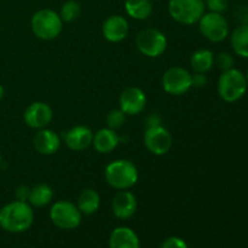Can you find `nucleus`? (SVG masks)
<instances>
[{
	"mask_svg": "<svg viewBox=\"0 0 248 248\" xmlns=\"http://www.w3.org/2000/svg\"><path fill=\"white\" fill-rule=\"evenodd\" d=\"M33 220V208L26 201H12L0 210V227L9 232H26Z\"/></svg>",
	"mask_w": 248,
	"mask_h": 248,
	"instance_id": "f257e3e1",
	"label": "nucleus"
},
{
	"mask_svg": "<svg viewBox=\"0 0 248 248\" xmlns=\"http://www.w3.org/2000/svg\"><path fill=\"white\" fill-rule=\"evenodd\" d=\"M107 183L116 190H128L138 182V170L130 160H114L104 171Z\"/></svg>",
	"mask_w": 248,
	"mask_h": 248,
	"instance_id": "f03ea898",
	"label": "nucleus"
},
{
	"mask_svg": "<svg viewBox=\"0 0 248 248\" xmlns=\"http://www.w3.org/2000/svg\"><path fill=\"white\" fill-rule=\"evenodd\" d=\"M31 31L38 39L50 41L57 38L63 29L60 14L52 9H41L33 15L31 21Z\"/></svg>",
	"mask_w": 248,
	"mask_h": 248,
	"instance_id": "7ed1b4c3",
	"label": "nucleus"
},
{
	"mask_svg": "<svg viewBox=\"0 0 248 248\" xmlns=\"http://www.w3.org/2000/svg\"><path fill=\"white\" fill-rule=\"evenodd\" d=\"M248 89L246 75L236 68L225 70L218 79V94L228 103H234L246 94Z\"/></svg>",
	"mask_w": 248,
	"mask_h": 248,
	"instance_id": "20e7f679",
	"label": "nucleus"
},
{
	"mask_svg": "<svg viewBox=\"0 0 248 248\" xmlns=\"http://www.w3.org/2000/svg\"><path fill=\"white\" fill-rule=\"evenodd\" d=\"M167 10L172 19L181 24L191 26L200 21L206 6L202 0H170Z\"/></svg>",
	"mask_w": 248,
	"mask_h": 248,
	"instance_id": "39448f33",
	"label": "nucleus"
},
{
	"mask_svg": "<svg viewBox=\"0 0 248 248\" xmlns=\"http://www.w3.org/2000/svg\"><path fill=\"white\" fill-rule=\"evenodd\" d=\"M50 219L60 229L72 230L79 227L82 215L75 203L61 200L53 203L51 207Z\"/></svg>",
	"mask_w": 248,
	"mask_h": 248,
	"instance_id": "423d86ee",
	"label": "nucleus"
},
{
	"mask_svg": "<svg viewBox=\"0 0 248 248\" xmlns=\"http://www.w3.org/2000/svg\"><path fill=\"white\" fill-rule=\"evenodd\" d=\"M167 38L156 28H147L140 31L136 36V45L143 56L156 58L167 48Z\"/></svg>",
	"mask_w": 248,
	"mask_h": 248,
	"instance_id": "0eeeda50",
	"label": "nucleus"
},
{
	"mask_svg": "<svg viewBox=\"0 0 248 248\" xmlns=\"http://www.w3.org/2000/svg\"><path fill=\"white\" fill-rule=\"evenodd\" d=\"M198 23L201 34L211 43H222L229 35V23L223 14L205 12Z\"/></svg>",
	"mask_w": 248,
	"mask_h": 248,
	"instance_id": "6e6552de",
	"label": "nucleus"
},
{
	"mask_svg": "<svg viewBox=\"0 0 248 248\" xmlns=\"http://www.w3.org/2000/svg\"><path fill=\"white\" fill-rule=\"evenodd\" d=\"M162 89L172 96H181L191 89V74L182 67H172L164 73Z\"/></svg>",
	"mask_w": 248,
	"mask_h": 248,
	"instance_id": "1a4fd4ad",
	"label": "nucleus"
},
{
	"mask_svg": "<svg viewBox=\"0 0 248 248\" xmlns=\"http://www.w3.org/2000/svg\"><path fill=\"white\" fill-rule=\"evenodd\" d=\"M143 142H144L145 148L152 154L161 156L171 150L173 140H172V135L170 133V131L160 125L147 128L144 137H143Z\"/></svg>",
	"mask_w": 248,
	"mask_h": 248,
	"instance_id": "9d476101",
	"label": "nucleus"
},
{
	"mask_svg": "<svg viewBox=\"0 0 248 248\" xmlns=\"http://www.w3.org/2000/svg\"><path fill=\"white\" fill-rule=\"evenodd\" d=\"M52 119V108L45 102H34L29 104L23 113V120L26 125L34 130L47 127Z\"/></svg>",
	"mask_w": 248,
	"mask_h": 248,
	"instance_id": "9b49d317",
	"label": "nucleus"
},
{
	"mask_svg": "<svg viewBox=\"0 0 248 248\" xmlns=\"http://www.w3.org/2000/svg\"><path fill=\"white\" fill-rule=\"evenodd\" d=\"M147 106V96L144 91L137 86L126 87L119 97V108L126 115H138Z\"/></svg>",
	"mask_w": 248,
	"mask_h": 248,
	"instance_id": "f8f14e48",
	"label": "nucleus"
},
{
	"mask_svg": "<svg viewBox=\"0 0 248 248\" xmlns=\"http://www.w3.org/2000/svg\"><path fill=\"white\" fill-rule=\"evenodd\" d=\"M128 22L121 15L109 16L102 24V34L109 43H120L128 34Z\"/></svg>",
	"mask_w": 248,
	"mask_h": 248,
	"instance_id": "ddd939ff",
	"label": "nucleus"
},
{
	"mask_svg": "<svg viewBox=\"0 0 248 248\" xmlns=\"http://www.w3.org/2000/svg\"><path fill=\"white\" fill-rule=\"evenodd\" d=\"M111 210L119 219H128L137 211V199L131 191L120 190L113 199Z\"/></svg>",
	"mask_w": 248,
	"mask_h": 248,
	"instance_id": "4468645a",
	"label": "nucleus"
},
{
	"mask_svg": "<svg viewBox=\"0 0 248 248\" xmlns=\"http://www.w3.org/2000/svg\"><path fill=\"white\" fill-rule=\"evenodd\" d=\"M33 145L41 155H53L61 147V138L55 131L45 127L38 130L33 137Z\"/></svg>",
	"mask_w": 248,
	"mask_h": 248,
	"instance_id": "2eb2a0df",
	"label": "nucleus"
},
{
	"mask_svg": "<svg viewBox=\"0 0 248 248\" xmlns=\"http://www.w3.org/2000/svg\"><path fill=\"white\" fill-rule=\"evenodd\" d=\"M93 132L87 126H74L64 135V142L70 150L81 152L92 145Z\"/></svg>",
	"mask_w": 248,
	"mask_h": 248,
	"instance_id": "dca6fc26",
	"label": "nucleus"
},
{
	"mask_svg": "<svg viewBox=\"0 0 248 248\" xmlns=\"http://www.w3.org/2000/svg\"><path fill=\"white\" fill-rule=\"evenodd\" d=\"M119 143H120V137L115 130L104 127L93 133L92 145H93L94 150L99 154H109L116 149Z\"/></svg>",
	"mask_w": 248,
	"mask_h": 248,
	"instance_id": "f3484780",
	"label": "nucleus"
},
{
	"mask_svg": "<svg viewBox=\"0 0 248 248\" xmlns=\"http://www.w3.org/2000/svg\"><path fill=\"white\" fill-rule=\"evenodd\" d=\"M109 248H140V239L130 228L119 227L109 237Z\"/></svg>",
	"mask_w": 248,
	"mask_h": 248,
	"instance_id": "a211bd4d",
	"label": "nucleus"
},
{
	"mask_svg": "<svg viewBox=\"0 0 248 248\" xmlns=\"http://www.w3.org/2000/svg\"><path fill=\"white\" fill-rule=\"evenodd\" d=\"M77 206L81 215L91 216L96 213L101 206V196H99L98 191L94 189L82 190L78 198Z\"/></svg>",
	"mask_w": 248,
	"mask_h": 248,
	"instance_id": "6ab92c4d",
	"label": "nucleus"
},
{
	"mask_svg": "<svg viewBox=\"0 0 248 248\" xmlns=\"http://www.w3.org/2000/svg\"><path fill=\"white\" fill-rule=\"evenodd\" d=\"M190 65L194 73H207L215 65V53L208 48H200L191 55Z\"/></svg>",
	"mask_w": 248,
	"mask_h": 248,
	"instance_id": "aec40b11",
	"label": "nucleus"
},
{
	"mask_svg": "<svg viewBox=\"0 0 248 248\" xmlns=\"http://www.w3.org/2000/svg\"><path fill=\"white\" fill-rule=\"evenodd\" d=\"M53 199V190L50 186L45 183H40L34 186L29 190L28 201L29 205L33 207H44L48 205Z\"/></svg>",
	"mask_w": 248,
	"mask_h": 248,
	"instance_id": "412c9836",
	"label": "nucleus"
},
{
	"mask_svg": "<svg viewBox=\"0 0 248 248\" xmlns=\"http://www.w3.org/2000/svg\"><path fill=\"white\" fill-rule=\"evenodd\" d=\"M126 14L133 19H147L153 14L152 0H126L125 1Z\"/></svg>",
	"mask_w": 248,
	"mask_h": 248,
	"instance_id": "4be33fe9",
	"label": "nucleus"
},
{
	"mask_svg": "<svg viewBox=\"0 0 248 248\" xmlns=\"http://www.w3.org/2000/svg\"><path fill=\"white\" fill-rule=\"evenodd\" d=\"M234 52L242 58H248V24H241L230 36Z\"/></svg>",
	"mask_w": 248,
	"mask_h": 248,
	"instance_id": "5701e85b",
	"label": "nucleus"
},
{
	"mask_svg": "<svg viewBox=\"0 0 248 248\" xmlns=\"http://www.w3.org/2000/svg\"><path fill=\"white\" fill-rule=\"evenodd\" d=\"M81 14V6L75 0H68L62 5L60 11V16L62 18L63 23H70V22L75 21L78 17Z\"/></svg>",
	"mask_w": 248,
	"mask_h": 248,
	"instance_id": "b1692460",
	"label": "nucleus"
},
{
	"mask_svg": "<svg viewBox=\"0 0 248 248\" xmlns=\"http://www.w3.org/2000/svg\"><path fill=\"white\" fill-rule=\"evenodd\" d=\"M107 126L111 130H119L124 126L126 121V114L121 110L120 108L119 109H111L110 111L107 115Z\"/></svg>",
	"mask_w": 248,
	"mask_h": 248,
	"instance_id": "393cba45",
	"label": "nucleus"
},
{
	"mask_svg": "<svg viewBox=\"0 0 248 248\" xmlns=\"http://www.w3.org/2000/svg\"><path fill=\"white\" fill-rule=\"evenodd\" d=\"M215 64L219 68L222 72L229 70L234 68L235 60L232 53L229 52H219L217 56H215Z\"/></svg>",
	"mask_w": 248,
	"mask_h": 248,
	"instance_id": "a878e982",
	"label": "nucleus"
},
{
	"mask_svg": "<svg viewBox=\"0 0 248 248\" xmlns=\"http://www.w3.org/2000/svg\"><path fill=\"white\" fill-rule=\"evenodd\" d=\"M202 1L211 12H218V14H223L229 5V0H202Z\"/></svg>",
	"mask_w": 248,
	"mask_h": 248,
	"instance_id": "bb28decb",
	"label": "nucleus"
},
{
	"mask_svg": "<svg viewBox=\"0 0 248 248\" xmlns=\"http://www.w3.org/2000/svg\"><path fill=\"white\" fill-rule=\"evenodd\" d=\"M161 248H188V246H186V242L181 237L171 236L165 240Z\"/></svg>",
	"mask_w": 248,
	"mask_h": 248,
	"instance_id": "cd10ccee",
	"label": "nucleus"
},
{
	"mask_svg": "<svg viewBox=\"0 0 248 248\" xmlns=\"http://www.w3.org/2000/svg\"><path fill=\"white\" fill-rule=\"evenodd\" d=\"M207 77L205 73H194L191 74V87H196V89H202L207 85Z\"/></svg>",
	"mask_w": 248,
	"mask_h": 248,
	"instance_id": "c85d7f7f",
	"label": "nucleus"
},
{
	"mask_svg": "<svg viewBox=\"0 0 248 248\" xmlns=\"http://www.w3.org/2000/svg\"><path fill=\"white\" fill-rule=\"evenodd\" d=\"M29 190L31 188L26 186H21L19 188L16 189V199L19 201H28V196H29Z\"/></svg>",
	"mask_w": 248,
	"mask_h": 248,
	"instance_id": "c756f323",
	"label": "nucleus"
},
{
	"mask_svg": "<svg viewBox=\"0 0 248 248\" xmlns=\"http://www.w3.org/2000/svg\"><path fill=\"white\" fill-rule=\"evenodd\" d=\"M145 125H147V128L160 126L161 125V118H160V115H157V114H152V115L148 116L147 120H145Z\"/></svg>",
	"mask_w": 248,
	"mask_h": 248,
	"instance_id": "7c9ffc66",
	"label": "nucleus"
},
{
	"mask_svg": "<svg viewBox=\"0 0 248 248\" xmlns=\"http://www.w3.org/2000/svg\"><path fill=\"white\" fill-rule=\"evenodd\" d=\"M4 96H5V89H4V86H2V85L0 84V101H1V99L4 98Z\"/></svg>",
	"mask_w": 248,
	"mask_h": 248,
	"instance_id": "2f4dec72",
	"label": "nucleus"
},
{
	"mask_svg": "<svg viewBox=\"0 0 248 248\" xmlns=\"http://www.w3.org/2000/svg\"><path fill=\"white\" fill-rule=\"evenodd\" d=\"M246 79H247V85H248V70H247V73H246Z\"/></svg>",
	"mask_w": 248,
	"mask_h": 248,
	"instance_id": "473e14b6",
	"label": "nucleus"
},
{
	"mask_svg": "<svg viewBox=\"0 0 248 248\" xmlns=\"http://www.w3.org/2000/svg\"><path fill=\"white\" fill-rule=\"evenodd\" d=\"M0 164H1V154H0Z\"/></svg>",
	"mask_w": 248,
	"mask_h": 248,
	"instance_id": "72a5a7b5",
	"label": "nucleus"
},
{
	"mask_svg": "<svg viewBox=\"0 0 248 248\" xmlns=\"http://www.w3.org/2000/svg\"><path fill=\"white\" fill-rule=\"evenodd\" d=\"M152 1H159V0H152Z\"/></svg>",
	"mask_w": 248,
	"mask_h": 248,
	"instance_id": "f704fd0d",
	"label": "nucleus"
}]
</instances>
